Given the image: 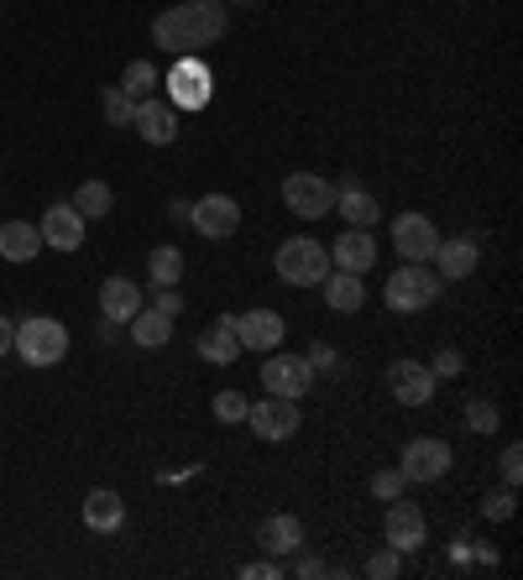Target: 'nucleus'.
Returning a JSON list of instances; mask_svg holds the SVG:
<instances>
[{"label": "nucleus", "mask_w": 523, "mask_h": 580, "mask_svg": "<svg viewBox=\"0 0 523 580\" xmlns=\"http://www.w3.org/2000/svg\"><path fill=\"white\" fill-rule=\"evenodd\" d=\"M231 27V16H226V5L220 0H183L173 11H157L153 22V42L157 48H168V53H199L209 42H220Z\"/></svg>", "instance_id": "obj_1"}, {"label": "nucleus", "mask_w": 523, "mask_h": 580, "mask_svg": "<svg viewBox=\"0 0 523 580\" xmlns=\"http://www.w3.org/2000/svg\"><path fill=\"white\" fill-rule=\"evenodd\" d=\"M440 293H445V277H440V272H429L424 262H403L388 277L382 298H388L392 314H424V309H429Z\"/></svg>", "instance_id": "obj_2"}, {"label": "nucleus", "mask_w": 523, "mask_h": 580, "mask_svg": "<svg viewBox=\"0 0 523 580\" xmlns=\"http://www.w3.org/2000/svg\"><path fill=\"white\" fill-rule=\"evenodd\" d=\"M11 350L22 356L26 367H58V361L69 356V330L52 314H32L16 324V345H11Z\"/></svg>", "instance_id": "obj_3"}, {"label": "nucleus", "mask_w": 523, "mask_h": 580, "mask_svg": "<svg viewBox=\"0 0 523 580\" xmlns=\"http://www.w3.org/2000/svg\"><path fill=\"white\" fill-rule=\"evenodd\" d=\"M272 267H278V277L293 283V288H319V283L330 277V251H325L319 240H309V236H293V240L278 246Z\"/></svg>", "instance_id": "obj_4"}, {"label": "nucleus", "mask_w": 523, "mask_h": 580, "mask_svg": "<svg viewBox=\"0 0 523 580\" xmlns=\"http://www.w3.org/2000/svg\"><path fill=\"white\" fill-rule=\"evenodd\" d=\"M283 205L299 214V220H325V214H336V184L319 178V173H288Z\"/></svg>", "instance_id": "obj_5"}, {"label": "nucleus", "mask_w": 523, "mask_h": 580, "mask_svg": "<svg viewBox=\"0 0 523 580\" xmlns=\"http://www.w3.org/2000/svg\"><path fill=\"white\" fill-rule=\"evenodd\" d=\"M246 423H252V434L267 440V445H278V440H293L299 429H304V414H299V403L293 397H262L246 408Z\"/></svg>", "instance_id": "obj_6"}, {"label": "nucleus", "mask_w": 523, "mask_h": 580, "mask_svg": "<svg viewBox=\"0 0 523 580\" xmlns=\"http://www.w3.org/2000/svg\"><path fill=\"white\" fill-rule=\"evenodd\" d=\"M382 539H388L398 554H418V550H424V539H429V518H424V507H418V502L392 497L388 518H382Z\"/></svg>", "instance_id": "obj_7"}, {"label": "nucleus", "mask_w": 523, "mask_h": 580, "mask_svg": "<svg viewBox=\"0 0 523 580\" xmlns=\"http://www.w3.org/2000/svg\"><path fill=\"white\" fill-rule=\"evenodd\" d=\"M262 387L272 397H293V403H299V397L314 387V367L304 356H288V350L278 356V350H267V361H262Z\"/></svg>", "instance_id": "obj_8"}, {"label": "nucleus", "mask_w": 523, "mask_h": 580, "mask_svg": "<svg viewBox=\"0 0 523 580\" xmlns=\"http://www.w3.org/2000/svg\"><path fill=\"white\" fill-rule=\"evenodd\" d=\"M188 225L205 240H231L241 231V205L231 194H205L199 205H188Z\"/></svg>", "instance_id": "obj_9"}, {"label": "nucleus", "mask_w": 523, "mask_h": 580, "mask_svg": "<svg viewBox=\"0 0 523 580\" xmlns=\"http://www.w3.org/2000/svg\"><path fill=\"white\" fill-rule=\"evenodd\" d=\"M450 466H455V455H450V445L445 440H409L403 445V460H398V471H403V481H440V476H450Z\"/></svg>", "instance_id": "obj_10"}, {"label": "nucleus", "mask_w": 523, "mask_h": 580, "mask_svg": "<svg viewBox=\"0 0 523 580\" xmlns=\"http://www.w3.org/2000/svg\"><path fill=\"white\" fill-rule=\"evenodd\" d=\"M392 246L403 262H435V246H440V231L429 214H398L392 220Z\"/></svg>", "instance_id": "obj_11"}, {"label": "nucleus", "mask_w": 523, "mask_h": 580, "mask_svg": "<svg viewBox=\"0 0 523 580\" xmlns=\"http://www.w3.org/2000/svg\"><path fill=\"white\" fill-rule=\"evenodd\" d=\"M131 126H136V136H142V141H153V147H173V141H179V106H173V100H157V95H147V100H136Z\"/></svg>", "instance_id": "obj_12"}, {"label": "nucleus", "mask_w": 523, "mask_h": 580, "mask_svg": "<svg viewBox=\"0 0 523 580\" xmlns=\"http://www.w3.org/2000/svg\"><path fill=\"white\" fill-rule=\"evenodd\" d=\"M435 371L424 367V361H392L388 367V393L403 403V408H424L429 397H435Z\"/></svg>", "instance_id": "obj_13"}, {"label": "nucleus", "mask_w": 523, "mask_h": 580, "mask_svg": "<svg viewBox=\"0 0 523 580\" xmlns=\"http://www.w3.org/2000/svg\"><path fill=\"white\" fill-rule=\"evenodd\" d=\"M235 335H241V350H278L288 335V324L278 309H246V314H235Z\"/></svg>", "instance_id": "obj_14"}, {"label": "nucleus", "mask_w": 523, "mask_h": 580, "mask_svg": "<svg viewBox=\"0 0 523 580\" xmlns=\"http://www.w3.org/2000/svg\"><path fill=\"white\" fill-rule=\"evenodd\" d=\"M84 225H89V220L63 199V205H48L37 231H42V246H52V251H78V246H84Z\"/></svg>", "instance_id": "obj_15"}, {"label": "nucleus", "mask_w": 523, "mask_h": 580, "mask_svg": "<svg viewBox=\"0 0 523 580\" xmlns=\"http://www.w3.org/2000/svg\"><path fill=\"white\" fill-rule=\"evenodd\" d=\"M372 262H377V240H372V231H356V225H345V231L336 236V246H330V267L366 277V272H372Z\"/></svg>", "instance_id": "obj_16"}, {"label": "nucleus", "mask_w": 523, "mask_h": 580, "mask_svg": "<svg viewBox=\"0 0 523 580\" xmlns=\"http://www.w3.org/2000/svg\"><path fill=\"white\" fill-rule=\"evenodd\" d=\"M435 262H440L445 283H461V277H471L482 267V246H476V236H450L435 246Z\"/></svg>", "instance_id": "obj_17"}, {"label": "nucleus", "mask_w": 523, "mask_h": 580, "mask_svg": "<svg viewBox=\"0 0 523 580\" xmlns=\"http://www.w3.org/2000/svg\"><path fill=\"white\" fill-rule=\"evenodd\" d=\"M199 361H209V367H231L235 356H241V335H235V314H220L215 324H209L205 335H199Z\"/></svg>", "instance_id": "obj_18"}, {"label": "nucleus", "mask_w": 523, "mask_h": 580, "mask_svg": "<svg viewBox=\"0 0 523 580\" xmlns=\"http://www.w3.org/2000/svg\"><path fill=\"white\" fill-rule=\"evenodd\" d=\"M336 214L345 220V225H356V231H372L382 210H377V199H372L356 178H340L336 184Z\"/></svg>", "instance_id": "obj_19"}, {"label": "nucleus", "mask_w": 523, "mask_h": 580, "mask_svg": "<svg viewBox=\"0 0 523 580\" xmlns=\"http://www.w3.org/2000/svg\"><path fill=\"white\" fill-rule=\"evenodd\" d=\"M257 544L272 554V559H288V554L304 550V523H299L293 513H278V518H267V523L257 528Z\"/></svg>", "instance_id": "obj_20"}, {"label": "nucleus", "mask_w": 523, "mask_h": 580, "mask_svg": "<svg viewBox=\"0 0 523 580\" xmlns=\"http://www.w3.org/2000/svg\"><path fill=\"white\" fill-rule=\"evenodd\" d=\"M162 84H173V106H205L209 100V74H205V63H194V58H179V69L168 74Z\"/></svg>", "instance_id": "obj_21"}, {"label": "nucleus", "mask_w": 523, "mask_h": 580, "mask_svg": "<svg viewBox=\"0 0 523 580\" xmlns=\"http://www.w3.org/2000/svg\"><path fill=\"white\" fill-rule=\"evenodd\" d=\"M319 288H325V309H336V314H356L366 304V283L356 272H340V267H330V277Z\"/></svg>", "instance_id": "obj_22"}, {"label": "nucleus", "mask_w": 523, "mask_h": 580, "mask_svg": "<svg viewBox=\"0 0 523 580\" xmlns=\"http://www.w3.org/2000/svg\"><path fill=\"white\" fill-rule=\"evenodd\" d=\"M84 523L95 528V533H115V528L126 523V502H121V492L95 486V492L84 497Z\"/></svg>", "instance_id": "obj_23"}, {"label": "nucleus", "mask_w": 523, "mask_h": 580, "mask_svg": "<svg viewBox=\"0 0 523 580\" xmlns=\"http://www.w3.org/2000/svg\"><path fill=\"white\" fill-rule=\"evenodd\" d=\"M37 251H42V231L32 220H5L0 225V257L5 262H32Z\"/></svg>", "instance_id": "obj_24"}, {"label": "nucleus", "mask_w": 523, "mask_h": 580, "mask_svg": "<svg viewBox=\"0 0 523 580\" xmlns=\"http://www.w3.org/2000/svg\"><path fill=\"white\" fill-rule=\"evenodd\" d=\"M136 309H142V288H136L131 277H110L100 288V314L110 319V324H131Z\"/></svg>", "instance_id": "obj_25"}, {"label": "nucleus", "mask_w": 523, "mask_h": 580, "mask_svg": "<svg viewBox=\"0 0 523 580\" xmlns=\"http://www.w3.org/2000/svg\"><path fill=\"white\" fill-rule=\"evenodd\" d=\"M131 341L142 345V350H162V345L173 341V319L157 314V309H136L131 314Z\"/></svg>", "instance_id": "obj_26"}, {"label": "nucleus", "mask_w": 523, "mask_h": 580, "mask_svg": "<svg viewBox=\"0 0 523 580\" xmlns=\"http://www.w3.org/2000/svg\"><path fill=\"white\" fill-rule=\"evenodd\" d=\"M157 84H162L157 63H147V58H131L126 74H121V95H131V100H147V95H157Z\"/></svg>", "instance_id": "obj_27"}, {"label": "nucleus", "mask_w": 523, "mask_h": 580, "mask_svg": "<svg viewBox=\"0 0 523 580\" xmlns=\"http://www.w3.org/2000/svg\"><path fill=\"white\" fill-rule=\"evenodd\" d=\"M74 210L84 214V220H105V214L115 210V194H110V184H100V178H89V184H78Z\"/></svg>", "instance_id": "obj_28"}, {"label": "nucleus", "mask_w": 523, "mask_h": 580, "mask_svg": "<svg viewBox=\"0 0 523 580\" xmlns=\"http://www.w3.org/2000/svg\"><path fill=\"white\" fill-rule=\"evenodd\" d=\"M153 288H179V277H183V251L179 246H157L153 251Z\"/></svg>", "instance_id": "obj_29"}, {"label": "nucleus", "mask_w": 523, "mask_h": 580, "mask_svg": "<svg viewBox=\"0 0 523 580\" xmlns=\"http://www.w3.org/2000/svg\"><path fill=\"white\" fill-rule=\"evenodd\" d=\"M100 106H105V121H110V126H131V115H136V100L121 95V84H115V89H105Z\"/></svg>", "instance_id": "obj_30"}, {"label": "nucleus", "mask_w": 523, "mask_h": 580, "mask_svg": "<svg viewBox=\"0 0 523 580\" xmlns=\"http://www.w3.org/2000/svg\"><path fill=\"white\" fill-rule=\"evenodd\" d=\"M497 423H502V419H497V403L471 397V403H466V429H471V434H492Z\"/></svg>", "instance_id": "obj_31"}, {"label": "nucleus", "mask_w": 523, "mask_h": 580, "mask_svg": "<svg viewBox=\"0 0 523 580\" xmlns=\"http://www.w3.org/2000/svg\"><path fill=\"white\" fill-rule=\"evenodd\" d=\"M398 570H403V554L392 550V544H388V550H377L372 559H366V576H372V580H392Z\"/></svg>", "instance_id": "obj_32"}, {"label": "nucleus", "mask_w": 523, "mask_h": 580, "mask_svg": "<svg viewBox=\"0 0 523 580\" xmlns=\"http://www.w3.org/2000/svg\"><path fill=\"white\" fill-rule=\"evenodd\" d=\"M246 408H252V403L241 393H215V419L220 423H246Z\"/></svg>", "instance_id": "obj_33"}, {"label": "nucleus", "mask_w": 523, "mask_h": 580, "mask_svg": "<svg viewBox=\"0 0 523 580\" xmlns=\"http://www.w3.org/2000/svg\"><path fill=\"white\" fill-rule=\"evenodd\" d=\"M403 471H372V497L377 502H392V497H403Z\"/></svg>", "instance_id": "obj_34"}, {"label": "nucleus", "mask_w": 523, "mask_h": 580, "mask_svg": "<svg viewBox=\"0 0 523 580\" xmlns=\"http://www.w3.org/2000/svg\"><path fill=\"white\" fill-rule=\"evenodd\" d=\"M304 361H309V367H314V377H319V371H336V367H340L336 345H325V341H314L309 350H304Z\"/></svg>", "instance_id": "obj_35"}, {"label": "nucleus", "mask_w": 523, "mask_h": 580, "mask_svg": "<svg viewBox=\"0 0 523 580\" xmlns=\"http://www.w3.org/2000/svg\"><path fill=\"white\" fill-rule=\"evenodd\" d=\"M288 565L283 559H257V565H241V580H283Z\"/></svg>", "instance_id": "obj_36"}, {"label": "nucleus", "mask_w": 523, "mask_h": 580, "mask_svg": "<svg viewBox=\"0 0 523 580\" xmlns=\"http://www.w3.org/2000/svg\"><path fill=\"white\" fill-rule=\"evenodd\" d=\"M497 466H502V481H508V486H519L523 481V445H508Z\"/></svg>", "instance_id": "obj_37"}, {"label": "nucleus", "mask_w": 523, "mask_h": 580, "mask_svg": "<svg viewBox=\"0 0 523 580\" xmlns=\"http://www.w3.org/2000/svg\"><path fill=\"white\" fill-rule=\"evenodd\" d=\"M461 367H466V361H461V350H455V345H445L429 371H435V377H461Z\"/></svg>", "instance_id": "obj_38"}, {"label": "nucleus", "mask_w": 523, "mask_h": 580, "mask_svg": "<svg viewBox=\"0 0 523 580\" xmlns=\"http://www.w3.org/2000/svg\"><path fill=\"white\" fill-rule=\"evenodd\" d=\"M482 513H487V518H513V486H508V492H492V497L482 502Z\"/></svg>", "instance_id": "obj_39"}, {"label": "nucleus", "mask_w": 523, "mask_h": 580, "mask_svg": "<svg viewBox=\"0 0 523 580\" xmlns=\"http://www.w3.org/2000/svg\"><path fill=\"white\" fill-rule=\"evenodd\" d=\"M293 576L319 580V576H325V559H314V554H299V559H293Z\"/></svg>", "instance_id": "obj_40"}, {"label": "nucleus", "mask_w": 523, "mask_h": 580, "mask_svg": "<svg viewBox=\"0 0 523 580\" xmlns=\"http://www.w3.org/2000/svg\"><path fill=\"white\" fill-rule=\"evenodd\" d=\"M179 309H183V298L173 288H157V314H168V319H179Z\"/></svg>", "instance_id": "obj_41"}, {"label": "nucleus", "mask_w": 523, "mask_h": 580, "mask_svg": "<svg viewBox=\"0 0 523 580\" xmlns=\"http://www.w3.org/2000/svg\"><path fill=\"white\" fill-rule=\"evenodd\" d=\"M11 345H16V324H11V319L0 314V356H5Z\"/></svg>", "instance_id": "obj_42"}, {"label": "nucleus", "mask_w": 523, "mask_h": 580, "mask_svg": "<svg viewBox=\"0 0 523 580\" xmlns=\"http://www.w3.org/2000/svg\"><path fill=\"white\" fill-rule=\"evenodd\" d=\"M241 5H252V0H241Z\"/></svg>", "instance_id": "obj_43"}]
</instances>
